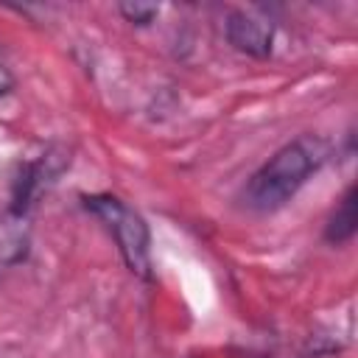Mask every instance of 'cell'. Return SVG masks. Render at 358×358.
Here are the masks:
<instances>
[{
  "label": "cell",
  "instance_id": "7a4b0ae2",
  "mask_svg": "<svg viewBox=\"0 0 358 358\" xmlns=\"http://www.w3.org/2000/svg\"><path fill=\"white\" fill-rule=\"evenodd\" d=\"M81 204L115 238L126 268L134 277L151 280V229H148L145 218L112 193H90V196L84 193Z\"/></svg>",
  "mask_w": 358,
  "mask_h": 358
},
{
  "label": "cell",
  "instance_id": "277c9868",
  "mask_svg": "<svg viewBox=\"0 0 358 358\" xmlns=\"http://www.w3.org/2000/svg\"><path fill=\"white\" fill-rule=\"evenodd\" d=\"M355 229H358V201H355V185H350L330 210L322 235L330 246H344L355 238Z\"/></svg>",
  "mask_w": 358,
  "mask_h": 358
},
{
  "label": "cell",
  "instance_id": "3957f363",
  "mask_svg": "<svg viewBox=\"0 0 358 358\" xmlns=\"http://www.w3.org/2000/svg\"><path fill=\"white\" fill-rule=\"evenodd\" d=\"M224 36L238 53L252 59H268L274 45V22L243 8H232L224 20Z\"/></svg>",
  "mask_w": 358,
  "mask_h": 358
},
{
  "label": "cell",
  "instance_id": "5b68a950",
  "mask_svg": "<svg viewBox=\"0 0 358 358\" xmlns=\"http://www.w3.org/2000/svg\"><path fill=\"white\" fill-rule=\"evenodd\" d=\"M117 14H120L129 25L148 28V25L157 20L159 6H154V3H117Z\"/></svg>",
  "mask_w": 358,
  "mask_h": 358
},
{
  "label": "cell",
  "instance_id": "8992f818",
  "mask_svg": "<svg viewBox=\"0 0 358 358\" xmlns=\"http://www.w3.org/2000/svg\"><path fill=\"white\" fill-rule=\"evenodd\" d=\"M11 90H14V73H11V67L0 59V98H6Z\"/></svg>",
  "mask_w": 358,
  "mask_h": 358
},
{
  "label": "cell",
  "instance_id": "6da1fadb",
  "mask_svg": "<svg viewBox=\"0 0 358 358\" xmlns=\"http://www.w3.org/2000/svg\"><path fill=\"white\" fill-rule=\"evenodd\" d=\"M330 159V143L319 134H299L280 145L243 185L241 201L252 213H277Z\"/></svg>",
  "mask_w": 358,
  "mask_h": 358
}]
</instances>
